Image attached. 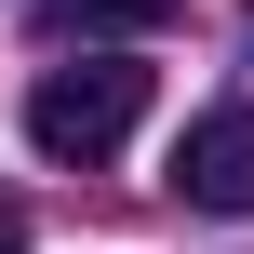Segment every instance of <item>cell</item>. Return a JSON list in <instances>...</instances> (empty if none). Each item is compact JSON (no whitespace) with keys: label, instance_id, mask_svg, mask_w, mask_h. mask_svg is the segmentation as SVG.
<instances>
[{"label":"cell","instance_id":"obj_2","mask_svg":"<svg viewBox=\"0 0 254 254\" xmlns=\"http://www.w3.org/2000/svg\"><path fill=\"white\" fill-rule=\"evenodd\" d=\"M174 201L188 214H254V94L241 107H201L174 134Z\"/></svg>","mask_w":254,"mask_h":254},{"label":"cell","instance_id":"obj_3","mask_svg":"<svg viewBox=\"0 0 254 254\" xmlns=\"http://www.w3.org/2000/svg\"><path fill=\"white\" fill-rule=\"evenodd\" d=\"M40 27L54 40H161L174 0H40Z\"/></svg>","mask_w":254,"mask_h":254},{"label":"cell","instance_id":"obj_1","mask_svg":"<svg viewBox=\"0 0 254 254\" xmlns=\"http://www.w3.org/2000/svg\"><path fill=\"white\" fill-rule=\"evenodd\" d=\"M134 121H147V67H107V54H80V67H54L40 94H27V147L40 161H121L134 147Z\"/></svg>","mask_w":254,"mask_h":254},{"label":"cell","instance_id":"obj_4","mask_svg":"<svg viewBox=\"0 0 254 254\" xmlns=\"http://www.w3.org/2000/svg\"><path fill=\"white\" fill-rule=\"evenodd\" d=\"M0 254H27V201H13V188H0Z\"/></svg>","mask_w":254,"mask_h":254}]
</instances>
